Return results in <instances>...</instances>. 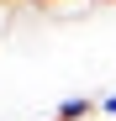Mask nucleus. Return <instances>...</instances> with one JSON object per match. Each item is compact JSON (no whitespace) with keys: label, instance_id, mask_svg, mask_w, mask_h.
Wrapping results in <instances>:
<instances>
[{"label":"nucleus","instance_id":"f257e3e1","mask_svg":"<svg viewBox=\"0 0 116 121\" xmlns=\"http://www.w3.org/2000/svg\"><path fill=\"white\" fill-rule=\"evenodd\" d=\"M58 121H85V116H95V100H85V95H74V100H63V105L53 111Z\"/></svg>","mask_w":116,"mask_h":121},{"label":"nucleus","instance_id":"f03ea898","mask_svg":"<svg viewBox=\"0 0 116 121\" xmlns=\"http://www.w3.org/2000/svg\"><path fill=\"white\" fill-rule=\"evenodd\" d=\"M42 11L48 16H85V11H95V0H42Z\"/></svg>","mask_w":116,"mask_h":121},{"label":"nucleus","instance_id":"7ed1b4c3","mask_svg":"<svg viewBox=\"0 0 116 121\" xmlns=\"http://www.w3.org/2000/svg\"><path fill=\"white\" fill-rule=\"evenodd\" d=\"M16 11H21V5H11V0H0V37L11 32V21H16Z\"/></svg>","mask_w":116,"mask_h":121},{"label":"nucleus","instance_id":"20e7f679","mask_svg":"<svg viewBox=\"0 0 116 121\" xmlns=\"http://www.w3.org/2000/svg\"><path fill=\"white\" fill-rule=\"evenodd\" d=\"M95 111H100V116H116V95H100V100H95Z\"/></svg>","mask_w":116,"mask_h":121},{"label":"nucleus","instance_id":"39448f33","mask_svg":"<svg viewBox=\"0 0 116 121\" xmlns=\"http://www.w3.org/2000/svg\"><path fill=\"white\" fill-rule=\"evenodd\" d=\"M11 5H37V11H42V0H11Z\"/></svg>","mask_w":116,"mask_h":121},{"label":"nucleus","instance_id":"423d86ee","mask_svg":"<svg viewBox=\"0 0 116 121\" xmlns=\"http://www.w3.org/2000/svg\"><path fill=\"white\" fill-rule=\"evenodd\" d=\"M95 5H111V0H95Z\"/></svg>","mask_w":116,"mask_h":121}]
</instances>
